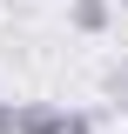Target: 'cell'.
<instances>
[{"mask_svg": "<svg viewBox=\"0 0 128 134\" xmlns=\"http://www.w3.org/2000/svg\"><path fill=\"white\" fill-rule=\"evenodd\" d=\"M115 20V0H67V27L74 34H108Z\"/></svg>", "mask_w": 128, "mask_h": 134, "instance_id": "2", "label": "cell"}, {"mask_svg": "<svg viewBox=\"0 0 128 134\" xmlns=\"http://www.w3.org/2000/svg\"><path fill=\"white\" fill-rule=\"evenodd\" d=\"M20 134H95V114L67 107V100H27L20 107Z\"/></svg>", "mask_w": 128, "mask_h": 134, "instance_id": "1", "label": "cell"}, {"mask_svg": "<svg viewBox=\"0 0 128 134\" xmlns=\"http://www.w3.org/2000/svg\"><path fill=\"white\" fill-rule=\"evenodd\" d=\"M20 107L27 100H0V134H20Z\"/></svg>", "mask_w": 128, "mask_h": 134, "instance_id": "3", "label": "cell"}, {"mask_svg": "<svg viewBox=\"0 0 128 134\" xmlns=\"http://www.w3.org/2000/svg\"><path fill=\"white\" fill-rule=\"evenodd\" d=\"M121 7H128V0H121Z\"/></svg>", "mask_w": 128, "mask_h": 134, "instance_id": "4", "label": "cell"}]
</instances>
